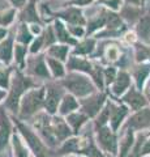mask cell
Wrapping results in <instances>:
<instances>
[{"label":"cell","mask_w":150,"mask_h":157,"mask_svg":"<svg viewBox=\"0 0 150 157\" xmlns=\"http://www.w3.org/2000/svg\"><path fill=\"white\" fill-rule=\"evenodd\" d=\"M63 85L68 89L73 96L85 97L94 92V84L89 77H86L80 73H68L63 80Z\"/></svg>","instance_id":"1"},{"label":"cell","mask_w":150,"mask_h":157,"mask_svg":"<svg viewBox=\"0 0 150 157\" xmlns=\"http://www.w3.org/2000/svg\"><path fill=\"white\" fill-rule=\"evenodd\" d=\"M45 97H46V89L45 88H38V89L29 90L24 96L21 101V117H30L41 109L45 104Z\"/></svg>","instance_id":"2"},{"label":"cell","mask_w":150,"mask_h":157,"mask_svg":"<svg viewBox=\"0 0 150 157\" xmlns=\"http://www.w3.org/2000/svg\"><path fill=\"white\" fill-rule=\"evenodd\" d=\"M33 85V82L30 78H27L25 76H22L20 72H16V75L12 78V84H11V93L8 96L7 100V107H9L12 111H17L18 102L22 94L25 93L27 88H30Z\"/></svg>","instance_id":"3"},{"label":"cell","mask_w":150,"mask_h":157,"mask_svg":"<svg viewBox=\"0 0 150 157\" xmlns=\"http://www.w3.org/2000/svg\"><path fill=\"white\" fill-rule=\"evenodd\" d=\"M17 126H18V130L21 131V134L24 135V137L26 139V143L29 144V147L31 148V151L34 152V155L37 157H47V152L43 143L39 140L34 132H33L30 128H27L26 126H24L20 122H17Z\"/></svg>","instance_id":"4"},{"label":"cell","mask_w":150,"mask_h":157,"mask_svg":"<svg viewBox=\"0 0 150 157\" xmlns=\"http://www.w3.org/2000/svg\"><path fill=\"white\" fill-rule=\"evenodd\" d=\"M104 104V94H97L94 97L86 98L82 101V111L86 114V117H95L102 109V105Z\"/></svg>","instance_id":"5"},{"label":"cell","mask_w":150,"mask_h":157,"mask_svg":"<svg viewBox=\"0 0 150 157\" xmlns=\"http://www.w3.org/2000/svg\"><path fill=\"white\" fill-rule=\"evenodd\" d=\"M98 141L103 149L111 152V153H116V149H118L116 137L107 127H102L98 131Z\"/></svg>","instance_id":"6"},{"label":"cell","mask_w":150,"mask_h":157,"mask_svg":"<svg viewBox=\"0 0 150 157\" xmlns=\"http://www.w3.org/2000/svg\"><path fill=\"white\" fill-rule=\"evenodd\" d=\"M61 97V90L55 85H50L46 90V97H45V107L50 114H54L57 109V104Z\"/></svg>","instance_id":"7"},{"label":"cell","mask_w":150,"mask_h":157,"mask_svg":"<svg viewBox=\"0 0 150 157\" xmlns=\"http://www.w3.org/2000/svg\"><path fill=\"white\" fill-rule=\"evenodd\" d=\"M129 126L136 130H144L150 127V109H142L137 111L129 119Z\"/></svg>","instance_id":"8"},{"label":"cell","mask_w":150,"mask_h":157,"mask_svg":"<svg viewBox=\"0 0 150 157\" xmlns=\"http://www.w3.org/2000/svg\"><path fill=\"white\" fill-rule=\"evenodd\" d=\"M57 16L61 17L63 20H65L67 22L72 24L75 26H82L85 25V18L82 16V13L79 8H75V7H71L65 11H63L60 13H57Z\"/></svg>","instance_id":"9"},{"label":"cell","mask_w":150,"mask_h":157,"mask_svg":"<svg viewBox=\"0 0 150 157\" xmlns=\"http://www.w3.org/2000/svg\"><path fill=\"white\" fill-rule=\"evenodd\" d=\"M29 70L33 75H35L38 77H43V78H48L50 73H48V68H47V62L45 56H37L34 59H31L29 62Z\"/></svg>","instance_id":"10"},{"label":"cell","mask_w":150,"mask_h":157,"mask_svg":"<svg viewBox=\"0 0 150 157\" xmlns=\"http://www.w3.org/2000/svg\"><path fill=\"white\" fill-rule=\"evenodd\" d=\"M136 33L138 38L145 43H150V14H144L140 17V20L136 24Z\"/></svg>","instance_id":"11"},{"label":"cell","mask_w":150,"mask_h":157,"mask_svg":"<svg viewBox=\"0 0 150 157\" xmlns=\"http://www.w3.org/2000/svg\"><path fill=\"white\" fill-rule=\"evenodd\" d=\"M123 100L125 104H128L130 106V109H133V110H140L141 107L146 105V98L140 92H137L134 88H130L127 94L124 96Z\"/></svg>","instance_id":"12"},{"label":"cell","mask_w":150,"mask_h":157,"mask_svg":"<svg viewBox=\"0 0 150 157\" xmlns=\"http://www.w3.org/2000/svg\"><path fill=\"white\" fill-rule=\"evenodd\" d=\"M110 107H111V127H112V130L116 131L122 124V122L125 117L128 114V109L123 105L120 106H115V105H111L110 104Z\"/></svg>","instance_id":"13"},{"label":"cell","mask_w":150,"mask_h":157,"mask_svg":"<svg viewBox=\"0 0 150 157\" xmlns=\"http://www.w3.org/2000/svg\"><path fill=\"white\" fill-rule=\"evenodd\" d=\"M11 135V123L4 110H0V151L7 145Z\"/></svg>","instance_id":"14"},{"label":"cell","mask_w":150,"mask_h":157,"mask_svg":"<svg viewBox=\"0 0 150 157\" xmlns=\"http://www.w3.org/2000/svg\"><path fill=\"white\" fill-rule=\"evenodd\" d=\"M130 85V76L125 71H120L116 75L115 81L112 82V92L115 94H122L125 89H128Z\"/></svg>","instance_id":"15"},{"label":"cell","mask_w":150,"mask_h":157,"mask_svg":"<svg viewBox=\"0 0 150 157\" xmlns=\"http://www.w3.org/2000/svg\"><path fill=\"white\" fill-rule=\"evenodd\" d=\"M67 67H68L69 70L86 72V73H90V75H91V72H93V70H94V66L91 64V63H89L86 59L77 58V56H71Z\"/></svg>","instance_id":"16"},{"label":"cell","mask_w":150,"mask_h":157,"mask_svg":"<svg viewBox=\"0 0 150 157\" xmlns=\"http://www.w3.org/2000/svg\"><path fill=\"white\" fill-rule=\"evenodd\" d=\"M14 46H13V37H9L7 39L0 42V62L9 64L12 62Z\"/></svg>","instance_id":"17"},{"label":"cell","mask_w":150,"mask_h":157,"mask_svg":"<svg viewBox=\"0 0 150 157\" xmlns=\"http://www.w3.org/2000/svg\"><path fill=\"white\" fill-rule=\"evenodd\" d=\"M54 30H55V34H56V39L59 42L64 43V45H75L76 43L75 38L69 34V32L65 29V26L63 25L61 21H55Z\"/></svg>","instance_id":"18"},{"label":"cell","mask_w":150,"mask_h":157,"mask_svg":"<svg viewBox=\"0 0 150 157\" xmlns=\"http://www.w3.org/2000/svg\"><path fill=\"white\" fill-rule=\"evenodd\" d=\"M51 128H52V132H54V136L56 140H64L65 137L69 136V134H71L68 124L63 119H60V118L55 119L54 124H51Z\"/></svg>","instance_id":"19"},{"label":"cell","mask_w":150,"mask_h":157,"mask_svg":"<svg viewBox=\"0 0 150 157\" xmlns=\"http://www.w3.org/2000/svg\"><path fill=\"white\" fill-rule=\"evenodd\" d=\"M150 75V64H145V63H141L140 66H137L133 71V76L134 80L137 82L138 89H141L145 80L148 78V76Z\"/></svg>","instance_id":"20"},{"label":"cell","mask_w":150,"mask_h":157,"mask_svg":"<svg viewBox=\"0 0 150 157\" xmlns=\"http://www.w3.org/2000/svg\"><path fill=\"white\" fill-rule=\"evenodd\" d=\"M21 20H22V21H25V22H31V24L39 22V16H38V13H37L34 2L29 3L27 6L22 9V12H21Z\"/></svg>","instance_id":"21"},{"label":"cell","mask_w":150,"mask_h":157,"mask_svg":"<svg viewBox=\"0 0 150 157\" xmlns=\"http://www.w3.org/2000/svg\"><path fill=\"white\" fill-rule=\"evenodd\" d=\"M69 47L68 45H54L48 48L47 54L50 55V58H55L56 60L64 62L67 59V55H68Z\"/></svg>","instance_id":"22"},{"label":"cell","mask_w":150,"mask_h":157,"mask_svg":"<svg viewBox=\"0 0 150 157\" xmlns=\"http://www.w3.org/2000/svg\"><path fill=\"white\" fill-rule=\"evenodd\" d=\"M79 107V102L76 101V98L72 96V94H68L63 98L61 101V105H60V114L63 115H67V114H71L73 110H76Z\"/></svg>","instance_id":"23"},{"label":"cell","mask_w":150,"mask_h":157,"mask_svg":"<svg viewBox=\"0 0 150 157\" xmlns=\"http://www.w3.org/2000/svg\"><path fill=\"white\" fill-rule=\"evenodd\" d=\"M46 62L48 64V70L51 71L54 77H63L65 75L64 66L61 64L60 60H56V59H54V58H46Z\"/></svg>","instance_id":"24"},{"label":"cell","mask_w":150,"mask_h":157,"mask_svg":"<svg viewBox=\"0 0 150 157\" xmlns=\"http://www.w3.org/2000/svg\"><path fill=\"white\" fill-rule=\"evenodd\" d=\"M94 46H95V41L94 39H85V41L80 42L79 45L76 46L73 54L75 55H88V54H90L91 51L94 50Z\"/></svg>","instance_id":"25"},{"label":"cell","mask_w":150,"mask_h":157,"mask_svg":"<svg viewBox=\"0 0 150 157\" xmlns=\"http://www.w3.org/2000/svg\"><path fill=\"white\" fill-rule=\"evenodd\" d=\"M33 34L30 32V29H29L25 24H21L20 28H18V33H17V41L18 43H21V45H27V43H30L33 41Z\"/></svg>","instance_id":"26"},{"label":"cell","mask_w":150,"mask_h":157,"mask_svg":"<svg viewBox=\"0 0 150 157\" xmlns=\"http://www.w3.org/2000/svg\"><path fill=\"white\" fill-rule=\"evenodd\" d=\"M86 121V115H82V114H79V113H73V114H69L68 118H67V122L72 126L73 131H79V128L85 123Z\"/></svg>","instance_id":"27"},{"label":"cell","mask_w":150,"mask_h":157,"mask_svg":"<svg viewBox=\"0 0 150 157\" xmlns=\"http://www.w3.org/2000/svg\"><path fill=\"white\" fill-rule=\"evenodd\" d=\"M26 52L27 48L25 45H16L14 46V56H16V62L17 64L20 66L21 68L25 67V59H26Z\"/></svg>","instance_id":"28"},{"label":"cell","mask_w":150,"mask_h":157,"mask_svg":"<svg viewBox=\"0 0 150 157\" xmlns=\"http://www.w3.org/2000/svg\"><path fill=\"white\" fill-rule=\"evenodd\" d=\"M12 141H13V149H14V157H29V153L26 148L24 147V144L21 143L20 137L17 135H13L12 137Z\"/></svg>","instance_id":"29"},{"label":"cell","mask_w":150,"mask_h":157,"mask_svg":"<svg viewBox=\"0 0 150 157\" xmlns=\"http://www.w3.org/2000/svg\"><path fill=\"white\" fill-rule=\"evenodd\" d=\"M133 144V134L130 131L127 132V135L124 136L123 141H120V156L119 157H124L125 155L129 152L130 147Z\"/></svg>","instance_id":"30"},{"label":"cell","mask_w":150,"mask_h":157,"mask_svg":"<svg viewBox=\"0 0 150 157\" xmlns=\"http://www.w3.org/2000/svg\"><path fill=\"white\" fill-rule=\"evenodd\" d=\"M122 17L127 18L128 21H130V22H133L134 20H137V21H138L140 17H141V14H140V11L134 6H128V7H125L123 9Z\"/></svg>","instance_id":"31"},{"label":"cell","mask_w":150,"mask_h":157,"mask_svg":"<svg viewBox=\"0 0 150 157\" xmlns=\"http://www.w3.org/2000/svg\"><path fill=\"white\" fill-rule=\"evenodd\" d=\"M79 141L80 139H69L61 147L60 153H71V152H79Z\"/></svg>","instance_id":"32"},{"label":"cell","mask_w":150,"mask_h":157,"mask_svg":"<svg viewBox=\"0 0 150 157\" xmlns=\"http://www.w3.org/2000/svg\"><path fill=\"white\" fill-rule=\"evenodd\" d=\"M136 59L137 62H144L150 59V47L146 45H137L136 46Z\"/></svg>","instance_id":"33"},{"label":"cell","mask_w":150,"mask_h":157,"mask_svg":"<svg viewBox=\"0 0 150 157\" xmlns=\"http://www.w3.org/2000/svg\"><path fill=\"white\" fill-rule=\"evenodd\" d=\"M106 20H107V13L104 12L102 16H99L98 18L95 20V21H91L90 22V25L88 28V33H93L94 30H97V29L104 26L106 25Z\"/></svg>","instance_id":"34"},{"label":"cell","mask_w":150,"mask_h":157,"mask_svg":"<svg viewBox=\"0 0 150 157\" xmlns=\"http://www.w3.org/2000/svg\"><path fill=\"white\" fill-rule=\"evenodd\" d=\"M14 18V9H9V11H4L0 13V25L2 26H8L9 24H12Z\"/></svg>","instance_id":"35"},{"label":"cell","mask_w":150,"mask_h":157,"mask_svg":"<svg viewBox=\"0 0 150 157\" xmlns=\"http://www.w3.org/2000/svg\"><path fill=\"white\" fill-rule=\"evenodd\" d=\"M56 41V34L54 33V29L52 26H48L46 29L45 34H43V42H45V46H50Z\"/></svg>","instance_id":"36"},{"label":"cell","mask_w":150,"mask_h":157,"mask_svg":"<svg viewBox=\"0 0 150 157\" xmlns=\"http://www.w3.org/2000/svg\"><path fill=\"white\" fill-rule=\"evenodd\" d=\"M110 115H111V107H110V104H108L103 110H101V114H99L98 121H97V124L103 126L106 122L110 121Z\"/></svg>","instance_id":"37"},{"label":"cell","mask_w":150,"mask_h":157,"mask_svg":"<svg viewBox=\"0 0 150 157\" xmlns=\"http://www.w3.org/2000/svg\"><path fill=\"white\" fill-rule=\"evenodd\" d=\"M11 76V70H0V88L7 89L9 86V77Z\"/></svg>","instance_id":"38"},{"label":"cell","mask_w":150,"mask_h":157,"mask_svg":"<svg viewBox=\"0 0 150 157\" xmlns=\"http://www.w3.org/2000/svg\"><path fill=\"white\" fill-rule=\"evenodd\" d=\"M106 56H107V59L110 62H115L118 60L119 56H120V51L119 48L116 46H108L107 50H106Z\"/></svg>","instance_id":"39"},{"label":"cell","mask_w":150,"mask_h":157,"mask_svg":"<svg viewBox=\"0 0 150 157\" xmlns=\"http://www.w3.org/2000/svg\"><path fill=\"white\" fill-rule=\"evenodd\" d=\"M116 71L114 70L112 67H108V68H106V70L103 71V76H104V80L108 82V84H112V82L115 81V78H116Z\"/></svg>","instance_id":"40"},{"label":"cell","mask_w":150,"mask_h":157,"mask_svg":"<svg viewBox=\"0 0 150 157\" xmlns=\"http://www.w3.org/2000/svg\"><path fill=\"white\" fill-rule=\"evenodd\" d=\"M43 45H45V42H43V37H38L37 39H34V42H33V45L30 47V52L31 54L38 52L42 48Z\"/></svg>","instance_id":"41"},{"label":"cell","mask_w":150,"mask_h":157,"mask_svg":"<svg viewBox=\"0 0 150 157\" xmlns=\"http://www.w3.org/2000/svg\"><path fill=\"white\" fill-rule=\"evenodd\" d=\"M69 32H71L72 37H82L85 34V30H84L82 26H71Z\"/></svg>","instance_id":"42"},{"label":"cell","mask_w":150,"mask_h":157,"mask_svg":"<svg viewBox=\"0 0 150 157\" xmlns=\"http://www.w3.org/2000/svg\"><path fill=\"white\" fill-rule=\"evenodd\" d=\"M120 2H122V0H103L104 4H107L108 7L114 8V9H118L120 7Z\"/></svg>","instance_id":"43"},{"label":"cell","mask_w":150,"mask_h":157,"mask_svg":"<svg viewBox=\"0 0 150 157\" xmlns=\"http://www.w3.org/2000/svg\"><path fill=\"white\" fill-rule=\"evenodd\" d=\"M140 148H141V140H138V143L134 145V149L132 151V153H130V156L129 157H140Z\"/></svg>","instance_id":"44"},{"label":"cell","mask_w":150,"mask_h":157,"mask_svg":"<svg viewBox=\"0 0 150 157\" xmlns=\"http://www.w3.org/2000/svg\"><path fill=\"white\" fill-rule=\"evenodd\" d=\"M93 0H72L71 4H73V6H88V4H90Z\"/></svg>","instance_id":"45"},{"label":"cell","mask_w":150,"mask_h":157,"mask_svg":"<svg viewBox=\"0 0 150 157\" xmlns=\"http://www.w3.org/2000/svg\"><path fill=\"white\" fill-rule=\"evenodd\" d=\"M9 2H11L16 8H21V7L25 6L26 0H9Z\"/></svg>","instance_id":"46"},{"label":"cell","mask_w":150,"mask_h":157,"mask_svg":"<svg viewBox=\"0 0 150 157\" xmlns=\"http://www.w3.org/2000/svg\"><path fill=\"white\" fill-rule=\"evenodd\" d=\"M125 39H127V42H129V43H134V41H136V34L134 33H127L125 34Z\"/></svg>","instance_id":"47"},{"label":"cell","mask_w":150,"mask_h":157,"mask_svg":"<svg viewBox=\"0 0 150 157\" xmlns=\"http://www.w3.org/2000/svg\"><path fill=\"white\" fill-rule=\"evenodd\" d=\"M30 32H31L33 36H34V34H39V33H41L39 25H37V24H33V25L30 26Z\"/></svg>","instance_id":"48"},{"label":"cell","mask_w":150,"mask_h":157,"mask_svg":"<svg viewBox=\"0 0 150 157\" xmlns=\"http://www.w3.org/2000/svg\"><path fill=\"white\" fill-rule=\"evenodd\" d=\"M142 155H148V153H150V140H148L146 143H145V145H144V148H142V152H141Z\"/></svg>","instance_id":"49"},{"label":"cell","mask_w":150,"mask_h":157,"mask_svg":"<svg viewBox=\"0 0 150 157\" xmlns=\"http://www.w3.org/2000/svg\"><path fill=\"white\" fill-rule=\"evenodd\" d=\"M145 96H146V98L150 101V78H149V81L146 84V88H145Z\"/></svg>","instance_id":"50"},{"label":"cell","mask_w":150,"mask_h":157,"mask_svg":"<svg viewBox=\"0 0 150 157\" xmlns=\"http://www.w3.org/2000/svg\"><path fill=\"white\" fill-rule=\"evenodd\" d=\"M5 36H7V29L0 28V42L4 41V38H5Z\"/></svg>","instance_id":"51"},{"label":"cell","mask_w":150,"mask_h":157,"mask_svg":"<svg viewBox=\"0 0 150 157\" xmlns=\"http://www.w3.org/2000/svg\"><path fill=\"white\" fill-rule=\"evenodd\" d=\"M129 4H133V6H138L140 4V0H127Z\"/></svg>","instance_id":"52"},{"label":"cell","mask_w":150,"mask_h":157,"mask_svg":"<svg viewBox=\"0 0 150 157\" xmlns=\"http://www.w3.org/2000/svg\"><path fill=\"white\" fill-rule=\"evenodd\" d=\"M4 96H5V92H4V90H0V100H2Z\"/></svg>","instance_id":"53"}]
</instances>
